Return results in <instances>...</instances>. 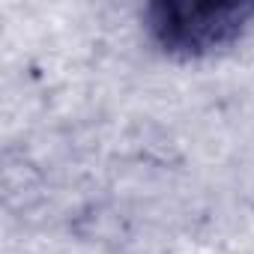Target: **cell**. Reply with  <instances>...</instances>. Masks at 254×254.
Wrapping results in <instances>:
<instances>
[{"label": "cell", "mask_w": 254, "mask_h": 254, "mask_svg": "<svg viewBox=\"0 0 254 254\" xmlns=\"http://www.w3.org/2000/svg\"><path fill=\"white\" fill-rule=\"evenodd\" d=\"M254 27V0H162L147 6V30L171 57H209Z\"/></svg>", "instance_id": "1"}]
</instances>
